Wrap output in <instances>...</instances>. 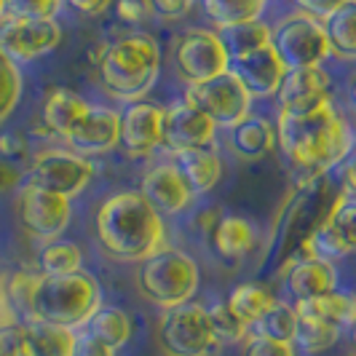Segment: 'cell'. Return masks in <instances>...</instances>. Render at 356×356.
<instances>
[{"instance_id":"cell-40","label":"cell","mask_w":356,"mask_h":356,"mask_svg":"<svg viewBox=\"0 0 356 356\" xmlns=\"http://www.w3.org/2000/svg\"><path fill=\"white\" fill-rule=\"evenodd\" d=\"M62 6L65 0H8V11L35 19H56Z\"/></svg>"},{"instance_id":"cell-35","label":"cell","mask_w":356,"mask_h":356,"mask_svg":"<svg viewBox=\"0 0 356 356\" xmlns=\"http://www.w3.org/2000/svg\"><path fill=\"white\" fill-rule=\"evenodd\" d=\"M22 94H24L22 67L0 54V129L14 115V110L22 102Z\"/></svg>"},{"instance_id":"cell-22","label":"cell","mask_w":356,"mask_h":356,"mask_svg":"<svg viewBox=\"0 0 356 356\" xmlns=\"http://www.w3.org/2000/svg\"><path fill=\"white\" fill-rule=\"evenodd\" d=\"M91 102L83 99L78 91L72 89H51L43 99V107H40V121L49 126L54 131V137L62 143L67 134H70L75 124L89 113Z\"/></svg>"},{"instance_id":"cell-19","label":"cell","mask_w":356,"mask_h":356,"mask_svg":"<svg viewBox=\"0 0 356 356\" xmlns=\"http://www.w3.org/2000/svg\"><path fill=\"white\" fill-rule=\"evenodd\" d=\"M231 70L238 75V81L250 89L254 99H276L286 75V65L276 54L273 43H268L257 51L233 56Z\"/></svg>"},{"instance_id":"cell-23","label":"cell","mask_w":356,"mask_h":356,"mask_svg":"<svg viewBox=\"0 0 356 356\" xmlns=\"http://www.w3.org/2000/svg\"><path fill=\"white\" fill-rule=\"evenodd\" d=\"M212 247L222 260L238 263L250 257L257 247V228L241 214H222V220L212 231Z\"/></svg>"},{"instance_id":"cell-37","label":"cell","mask_w":356,"mask_h":356,"mask_svg":"<svg viewBox=\"0 0 356 356\" xmlns=\"http://www.w3.org/2000/svg\"><path fill=\"white\" fill-rule=\"evenodd\" d=\"M209 316H212L214 335H217L220 346H236V343H244L250 338V327L233 314L225 300L209 305Z\"/></svg>"},{"instance_id":"cell-12","label":"cell","mask_w":356,"mask_h":356,"mask_svg":"<svg viewBox=\"0 0 356 356\" xmlns=\"http://www.w3.org/2000/svg\"><path fill=\"white\" fill-rule=\"evenodd\" d=\"M17 214L22 231L38 244L62 238L72 222V198L43 191L33 182H24L17 193Z\"/></svg>"},{"instance_id":"cell-42","label":"cell","mask_w":356,"mask_h":356,"mask_svg":"<svg viewBox=\"0 0 356 356\" xmlns=\"http://www.w3.org/2000/svg\"><path fill=\"white\" fill-rule=\"evenodd\" d=\"M196 3L198 0H150V8L161 22H179L193 11Z\"/></svg>"},{"instance_id":"cell-9","label":"cell","mask_w":356,"mask_h":356,"mask_svg":"<svg viewBox=\"0 0 356 356\" xmlns=\"http://www.w3.org/2000/svg\"><path fill=\"white\" fill-rule=\"evenodd\" d=\"M94 161L70 147H40L27 163V182L59 196H81L94 179Z\"/></svg>"},{"instance_id":"cell-51","label":"cell","mask_w":356,"mask_h":356,"mask_svg":"<svg viewBox=\"0 0 356 356\" xmlns=\"http://www.w3.org/2000/svg\"><path fill=\"white\" fill-rule=\"evenodd\" d=\"M8 11V0H0V17Z\"/></svg>"},{"instance_id":"cell-39","label":"cell","mask_w":356,"mask_h":356,"mask_svg":"<svg viewBox=\"0 0 356 356\" xmlns=\"http://www.w3.org/2000/svg\"><path fill=\"white\" fill-rule=\"evenodd\" d=\"M0 159L14 161V163L33 159L30 156V140H27V134L19 131V129H0Z\"/></svg>"},{"instance_id":"cell-2","label":"cell","mask_w":356,"mask_h":356,"mask_svg":"<svg viewBox=\"0 0 356 356\" xmlns=\"http://www.w3.org/2000/svg\"><path fill=\"white\" fill-rule=\"evenodd\" d=\"M94 236L115 263H143L169 244L166 217L140 191L107 196L94 214Z\"/></svg>"},{"instance_id":"cell-14","label":"cell","mask_w":356,"mask_h":356,"mask_svg":"<svg viewBox=\"0 0 356 356\" xmlns=\"http://www.w3.org/2000/svg\"><path fill=\"white\" fill-rule=\"evenodd\" d=\"M217 137H220L217 124L188 99H177L166 107L163 150H169V156L188 147H212L217 145Z\"/></svg>"},{"instance_id":"cell-20","label":"cell","mask_w":356,"mask_h":356,"mask_svg":"<svg viewBox=\"0 0 356 356\" xmlns=\"http://www.w3.org/2000/svg\"><path fill=\"white\" fill-rule=\"evenodd\" d=\"M225 147L238 161H260L276 150V124L263 113H252L238 126L225 131Z\"/></svg>"},{"instance_id":"cell-24","label":"cell","mask_w":356,"mask_h":356,"mask_svg":"<svg viewBox=\"0 0 356 356\" xmlns=\"http://www.w3.org/2000/svg\"><path fill=\"white\" fill-rule=\"evenodd\" d=\"M75 340H78L75 330L54 327L43 321H27L24 343L17 356H72Z\"/></svg>"},{"instance_id":"cell-29","label":"cell","mask_w":356,"mask_h":356,"mask_svg":"<svg viewBox=\"0 0 356 356\" xmlns=\"http://www.w3.org/2000/svg\"><path fill=\"white\" fill-rule=\"evenodd\" d=\"M38 270L43 276H70L83 270V250L67 241V238H54L49 244H40L38 250Z\"/></svg>"},{"instance_id":"cell-33","label":"cell","mask_w":356,"mask_h":356,"mask_svg":"<svg viewBox=\"0 0 356 356\" xmlns=\"http://www.w3.org/2000/svg\"><path fill=\"white\" fill-rule=\"evenodd\" d=\"M340 335H343V330L327 324V321L300 316L298 335H295V348H300L308 356H319L324 351H330V348H335Z\"/></svg>"},{"instance_id":"cell-30","label":"cell","mask_w":356,"mask_h":356,"mask_svg":"<svg viewBox=\"0 0 356 356\" xmlns=\"http://www.w3.org/2000/svg\"><path fill=\"white\" fill-rule=\"evenodd\" d=\"M298 324H300V316H298L295 303H286V300H279V298H276V303L270 305L266 314L252 324L250 335H260V338L295 343Z\"/></svg>"},{"instance_id":"cell-50","label":"cell","mask_w":356,"mask_h":356,"mask_svg":"<svg viewBox=\"0 0 356 356\" xmlns=\"http://www.w3.org/2000/svg\"><path fill=\"white\" fill-rule=\"evenodd\" d=\"M346 99L351 107H356V70H351V75L346 78Z\"/></svg>"},{"instance_id":"cell-25","label":"cell","mask_w":356,"mask_h":356,"mask_svg":"<svg viewBox=\"0 0 356 356\" xmlns=\"http://www.w3.org/2000/svg\"><path fill=\"white\" fill-rule=\"evenodd\" d=\"M295 308H298V316L321 319L338 330H351L356 324V292H346V289H335L314 300L295 303Z\"/></svg>"},{"instance_id":"cell-41","label":"cell","mask_w":356,"mask_h":356,"mask_svg":"<svg viewBox=\"0 0 356 356\" xmlns=\"http://www.w3.org/2000/svg\"><path fill=\"white\" fill-rule=\"evenodd\" d=\"M24 182H27V169H22V163L0 159V198L19 193Z\"/></svg>"},{"instance_id":"cell-7","label":"cell","mask_w":356,"mask_h":356,"mask_svg":"<svg viewBox=\"0 0 356 356\" xmlns=\"http://www.w3.org/2000/svg\"><path fill=\"white\" fill-rule=\"evenodd\" d=\"M270 43H273L276 54L282 56L286 70L319 67V65H327V59H332L324 22L314 14H305L300 8L276 19Z\"/></svg>"},{"instance_id":"cell-31","label":"cell","mask_w":356,"mask_h":356,"mask_svg":"<svg viewBox=\"0 0 356 356\" xmlns=\"http://www.w3.org/2000/svg\"><path fill=\"white\" fill-rule=\"evenodd\" d=\"M225 303L252 330V324L276 303V295L270 289H266L263 284H257V282H244V284L233 286Z\"/></svg>"},{"instance_id":"cell-11","label":"cell","mask_w":356,"mask_h":356,"mask_svg":"<svg viewBox=\"0 0 356 356\" xmlns=\"http://www.w3.org/2000/svg\"><path fill=\"white\" fill-rule=\"evenodd\" d=\"M59 43L62 24L56 19L24 17L17 11H6L0 17V54L19 67L51 54Z\"/></svg>"},{"instance_id":"cell-26","label":"cell","mask_w":356,"mask_h":356,"mask_svg":"<svg viewBox=\"0 0 356 356\" xmlns=\"http://www.w3.org/2000/svg\"><path fill=\"white\" fill-rule=\"evenodd\" d=\"M332 59L338 62H356V0L343 3L330 17L321 19Z\"/></svg>"},{"instance_id":"cell-52","label":"cell","mask_w":356,"mask_h":356,"mask_svg":"<svg viewBox=\"0 0 356 356\" xmlns=\"http://www.w3.org/2000/svg\"><path fill=\"white\" fill-rule=\"evenodd\" d=\"M351 126H354V131H356V107H351Z\"/></svg>"},{"instance_id":"cell-15","label":"cell","mask_w":356,"mask_h":356,"mask_svg":"<svg viewBox=\"0 0 356 356\" xmlns=\"http://www.w3.org/2000/svg\"><path fill=\"white\" fill-rule=\"evenodd\" d=\"M166 107L159 102H134L121 113V147L131 159H150L163 147Z\"/></svg>"},{"instance_id":"cell-3","label":"cell","mask_w":356,"mask_h":356,"mask_svg":"<svg viewBox=\"0 0 356 356\" xmlns=\"http://www.w3.org/2000/svg\"><path fill=\"white\" fill-rule=\"evenodd\" d=\"M163 67L159 40L147 33H126L105 43L102 59L97 65L102 89L126 105L143 102L156 89Z\"/></svg>"},{"instance_id":"cell-21","label":"cell","mask_w":356,"mask_h":356,"mask_svg":"<svg viewBox=\"0 0 356 356\" xmlns=\"http://www.w3.org/2000/svg\"><path fill=\"white\" fill-rule=\"evenodd\" d=\"M169 159L179 166V172L191 182L196 196L212 193L214 188L220 185L222 175H225V163H222L217 145H212V147H188V150L172 153Z\"/></svg>"},{"instance_id":"cell-43","label":"cell","mask_w":356,"mask_h":356,"mask_svg":"<svg viewBox=\"0 0 356 356\" xmlns=\"http://www.w3.org/2000/svg\"><path fill=\"white\" fill-rule=\"evenodd\" d=\"M115 17L124 24H143L153 17L150 0H115Z\"/></svg>"},{"instance_id":"cell-48","label":"cell","mask_w":356,"mask_h":356,"mask_svg":"<svg viewBox=\"0 0 356 356\" xmlns=\"http://www.w3.org/2000/svg\"><path fill=\"white\" fill-rule=\"evenodd\" d=\"M300 11H305V14H314L316 19H324L330 17L335 8H340L343 3H348V0H292Z\"/></svg>"},{"instance_id":"cell-6","label":"cell","mask_w":356,"mask_h":356,"mask_svg":"<svg viewBox=\"0 0 356 356\" xmlns=\"http://www.w3.org/2000/svg\"><path fill=\"white\" fill-rule=\"evenodd\" d=\"M159 346L163 356H212L222 346L217 343L209 305L191 303L163 311L159 319Z\"/></svg>"},{"instance_id":"cell-27","label":"cell","mask_w":356,"mask_h":356,"mask_svg":"<svg viewBox=\"0 0 356 356\" xmlns=\"http://www.w3.org/2000/svg\"><path fill=\"white\" fill-rule=\"evenodd\" d=\"M268 3L270 0H201L204 14L209 17L217 33L263 19L268 11Z\"/></svg>"},{"instance_id":"cell-46","label":"cell","mask_w":356,"mask_h":356,"mask_svg":"<svg viewBox=\"0 0 356 356\" xmlns=\"http://www.w3.org/2000/svg\"><path fill=\"white\" fill-rule=\"evenodd\" d=\"M115 354H118L115 348H110V346L102 343L99 338L89 335L86 330H81V332H78V340H75V351H72V356H115Z\"/></svg>"},{"instance_id":"cell-53","label":"cell","mask_w":356,"mask_h":356,"mask_svg":"<svg viewBox=\"0 0 356 356\" xmlns=\"http://www.w3.org/2000/svg\"><path fill=\"white\" fill-rule=\"evenodd\" d=\"M351 343H354V348H356V324L351 327Z\"/></svg>"},{"instance_id":"cell-8","label":"cell","mask_w":356,"mask_h":356,"mask_svg":"<svg viewBox=\"0 0 356 356\" xmlns=\"http://www.w3.org/2000/svg\"><path fill=\"white\" fill-rule=\"evenodd\" d=\"M172 62L182 86L212 81L231 70V54L222 35L214 27H191L177 35Z\"/></svg>"},{"instance_id":"cell-1","label":"cell","mask_w":356,"mask_h":356,"mask_svg":"<svg viewBox=\"0 0 356 356\" xmlns=\"http://www.w3.org/2000/svg\"><path fill=\"white\" fill-rule=\"evenodd\" d=\"M276 147L289 163L295 191L314 188L321 177L335 172L356 145V131L335 99L303 113L276 110Z\"/></svg>"},{"instance_id":"cell-18","label":"cell","mask_w":356,"mask_h":356,"mask_svg":"<svg viewBox=\"0 0 356 356\" xmlns=\"http://www.w3.org/2000/svg\"><path fill=\"white\" fill-rule=\"evenodd\" d=\"M279 273L284 279V289L292 298V303L330 295L340 284L338 266L330 260H319V257H295L292 254Z\"/></svg>"},{"instance_id":"cell-10","label":"cell","mask_w":356,"mask_h":356,"mask_svg":"<svg viewBox=\"0 0 356 356\" xmlns=\"http://www.w3.org/2000/svg\"><path fill=\"white\" fill-rule=\"evenodd\" d=\"M182 99H188L198 110H204L220 131H228L233 126H238L247 115L254 113V97L233 70H228L225 75H217L212 81L185 86Z\"/></svg>"},{"instance_id":"cell-16","label":"cell","mask_w":356,"mask_h":356,"mask_svg":"<svg viewBox=\"0 0 356 356\" xmlns=\"http://www.w3.org/2000/svg\"><path fill=\"white\" fill-rule=\"evenodd\" d=\"M62 145L86 159L113 153L115 147H121V113L115 107L91 105Z\"/></svg>"},{"instance_id":"cell-5","label":"cell","mask_w":356,"mask_h":356,"mask_svg":"<svg viewBox=\"0 0 356 356\" xmlns=\"http://www.w3.org/2000/svg\"><path fill=\"white\" fill-rule=\"evenodd\" d=\"M137 286L147 303H153L161 311H172L196 298L201 286V270L191 252L166 244L163 250L140 263Z\"/></svg>"},{"instance_id":"cell-32","label":"cell","mask_w":356,"mask_h":356,"mask_svg":"<svg viewBox=\"0 0 356 356\" xmlns=\"http://www.w3.org/2000/svg\"><path fill=\"white\" fill-rule=\"evenodd\" d=\"M3 276V286H6V298L14 308L19 321H30V311H33V295H35L38 284L43 279V273L38 268H17Z\"/></svg>"},{"instance_id":"cell-4","label":"cell","mask_w":356,"mask_h":356,"mask_svg":"<svg viewBox=\"0 0 356 356\" xmlns=\"http://www.w3.org/2000/svg\"><path fill=\"white\" fill-rule=\"evenodd\" d=\"M102 305V286L86 268L70 276H43L33 295L30 321L81 332Z\"/></svg>"},{"instance_id":"cell-44","label":"cell","mask_w":356,"mask_h":356,"mask_svg":"<svg viewBox=\"0 0 356 356\" xmlns=\"http://www.w3.org/2000/svg\"><path fill=\"white\" fill-rule=\"evenodd\" d=\"M24 330L27 321H11L0 324V356H17L22 343H24Z\"/></svg>"},{"instance_id":"cell-34","label":"cell","mask_w":356,"mask_h":356,"mask_svg":"<svg viewBox=\"0 0 356 356\" xmlns=\"http://www.w3.org/2000/svg\"><path fill=\"white\" fill-rule=\"evenodd\" d=\"M225 46H228V54L233 56H241V54L257 51L270 43V35H273V24H268L263 19L257 22H247V24H238V27H231V30H222L220 33Z\"/></svg>"},{"instance_id":"cell-47","label":"cell","mask_w":356,"mask_h":356,"mask_svg":"<svg viewBox=\"0 0 356 356\" xmlns=\"http://www.w3.org/2000/svg\"><path fill=\"white\" fill-rule=\"evenodd\" d=\"M113 3H115V0H65V6L72 8L78 17H89V19L102 17Z\"/></svg>"},{"instance_id":"cell-45","label":"cell","mask_w":356,"mask_h":356,"mask_svg":"<svg viewBox=\"0 0 356 356\" xmlns=\"http://www.w3.org/2000/svg\"><path fill=\"white\" fill-rule=\"evenodd\" d=\"M332 175H335V179H338L340 193L348 198H356V145L351 147V153L335 166Z\"/></svg>"},{"instance_id":"cell-17","label":"cell","mask_w":356,"mask_h":356,"mask_svg":"<svg viewBox=\"0 0 356 356\" xmlns=\"http://www.w3.org/2000/svg\"><path fill=\"white\" fill-rule=\"evenodd\" d=\"M335 99V83L330 70L319 67H298V70H286L282 89L276 94V110L286 113H303L311 107H319L324 102Z\"/></svg>"},{"instance_id":"cell-36","label":"cell","mask_w":356,"mask_h":356,"mask_svg":"<svg viewBox=\"0 0 356 356\" xmlns=\"http://www.w3.org/2000/svg\"><path fill=\"white\" fill-rule=\"evenodd\" d=\"M324 222L338 233V238L346 244V250L356 254V198H348L340 193L335 198V204L330 207Z\"/></svg>"},{"instance_id":"cell-49","label":"cell","mask_w":356,"mask_h":356,"mask_svg":"<svg viewBox=\"0 0 356 356\" xmlns=\"http://www.w3.org/2000/svg\"><path fill=\"white\" fill-rule=\"evenodd\" d=\"M220 220H222V209L220 207H204V209H198L193 214V225L201 233H207V236H212V231L217 228Z\"/></svg>"},{"instance_id":"cell-28","label":"cell","mask_w":356,"mask_h":356,"mask_svg":"<svg viewBox=\"0 0 356 356\" xmlns=\"http://www.w3.org/2000/svg\"><path fill=\"white\" fill-rule=\"evenodd\" d=\"M89 335L99 338L102 343H107L110 348H124L126 343L131 340V332H134V324H131V316L126 314L124 308L118 305H102L94 316L89 319V324L83 327Z\"/></svg>"},{"instance_id":"cell-38","label":"cell","mask_w":356,"mask_h":356,"mask_svg":"<svg viewBox=\"0 0 356 356\" xmlns=\"http://www.w3.org/2000/svg\"><path fill=\"white\" fill-rule=\"evenodd\" d=\"M241 356H298V348H295V343L250 335L241 343Z\"/></svg>"},{"instance_id":"cell-13","label":"cell","mask_w":356,"mask_h":356,"mask_svg":"<svg viewBox=\"0 0 356 356\" xmlns=\"http://www.w3.org/2000/svg\"><path fill=\"white\" fill-rule=\"evenodd\" d=\"M163 217H179V214L191 212L196 204V191L191 188V182L179 172V166L172 159L153 163L140 179L137 188Z\"/></svg>"}]
</instances>
